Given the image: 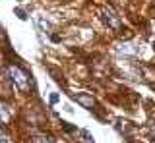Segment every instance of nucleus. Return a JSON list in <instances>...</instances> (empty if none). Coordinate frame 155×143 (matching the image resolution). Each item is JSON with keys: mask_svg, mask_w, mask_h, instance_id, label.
Instances as JSON below:
<instances>
[{"mask_svg": "<svg viewBox=\"0 0 155 143\" xmlns=\"http://www.w3.org/2000/svg\"><path fill=\"white\" fill-rule=\"evenodd\" d=\"M6 74H8L10 81L14 83V87H16V89H19V91H25V89H27L29 78H27V74L21 68H18L16 64H10L8 68H6Z\"/></svg>", "mask_w": 155, "mask_h": 143, "instance_id": "obj_1", "label": "nucleus"}, {"mask_svg": "<svg viewBox=\"0 0 155 143\" xmlns=\"http://www.w3.org/2000/svg\"><path fill=\"white\" fill-rule=\"evenodd\" d=\"M101 20H103L105 25L113 27V29H120V27H122V23H120V17L116 16V12L113 10V8H109V6H105L103 10H101Z\"/></svg>", "mask_w": 155, "mask_h": 143, "instance_id": "obj_2", "label": "nucleus"}, {"mask_svg": "<svg viewBox=\"0 0 155 143\" xmlns=\"http://www.w3.org/2000/svg\"><path fill=\"white\" fill-rule=\"evenodd\" d=\"M72 99H74V101H78V103L81 104V106L89 108V110H91V108L95 106V99L91 97V95H87V93H80V95H74Z\"/></svg>", "mask_w": 155, "mask_h": 143, "instance_id": "obj_3", "label": "nucleus"}, {"mask_svg": "<svg viewBox=\"0 0 155 143\" xmlns=\"http://www.w3.org/2000/svg\"><path fill=\"white\" fill-rule=\"evenodd\" d=\"M116 52H126V54H132V52H136V49H132V45L130 43H120V45H116Z\"/></svg>", "mask_w": 155, "mask_h": 143, "instance_id": "obj_4", "label": "nucleus"}, {"mask_svg": "<svg viewBox=\"0 0 155 143\" xmlns=\"http://www.w3.org/2000/svg\"><path fill=\"white\" fill-rule=\"evenodd\" d=\"M31 141H33V143H51V139H48L47 135H35Z\"/></svg>", "mask_w": 155, "mask_h": 143, "instance_id": "obj_5", "label": "nucleus"}, {"mask_svg": "<svg viewBox=\"0 0 155 143\" xmlns=\"http://www.w3.org/2000/svg\"><path fill=\"white\" fill-rule=\"evenodd\" d=\"M2 122L4 124L8 122V104L6 103H2Z\"/></svg>", "mask_w": 155, "mask_h": 143, "instance_id": "obj_6", "label": "nucleus"}, {"mask_svg": "<svg viewBox=\"0 0 155 143\" xmlns=\"http://www.w3.org/2000/svg\"><path fill=\"white\" fill-rule=\"evenodd\" d=\"M16 14H18V17H19V20H27V16L23 14V10H19V8L16 10Z\"/></svg>", "mask_w": 155, "mask_h": 143, "instance_id": "obj_7", "label": "nucleus"}, {"mask_svg": "<svg viewBox=\"0 0 155 143\" xmlns=\"http://www.w3.org/2000/svg\"><path fill=\"white\" fill-rule=\"evenodd\" d=\"M151 133L155 135V122H153V126H151Z\"/></svg>", "mask_w": 155, "mask_h": 143, "instance_id": "obj_8", "label": "nucleus"}]
</instances>
